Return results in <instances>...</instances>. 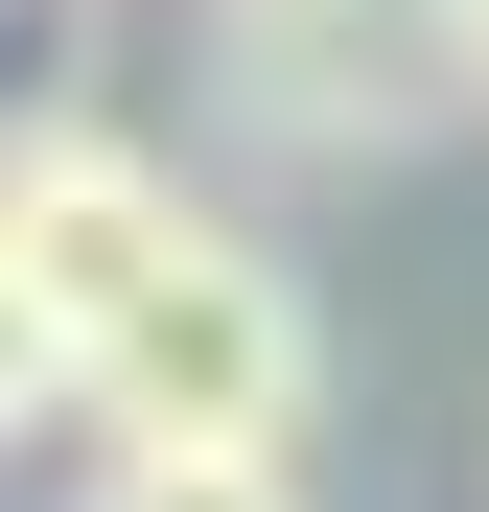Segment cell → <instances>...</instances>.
<instances>
[{
    "instance_id": "obj_3",
    "label": "cell",
    "mask_w": 489,
    "mask_h": 512,
    "mask_svg": "<svg viewBox=\"0 0 489 512\" xmlns=\"http://www.w3.org/2000/svg\"><path fill=\"white\" fill-rule=\"evenodd\" d=\"M163 256H187V187H163L140 140H94V117H47V140H0V280H24L70 350H94V326L163 280Z\"/></svg>"
},
{
    "instance_id": "obj_1",
    "label": "cell",
    "mask_w": 489,
    "mask_h": 512,
    "mask_svg": "<svg viewBox=\"0 0 489 512\" xmlns=\"http://www.w3.org/2000/svg\"><path fill=\"white\" fill-rule=\"evenodd\" d=\"M70 396L117 419V443H257V466H303V419H326V326H303V280L257 233H210L187 210V256L70 350Z\"/></svg>"
},
{
    "instance_id": "obj_6",
    "label": "cell",
    "mask_w": 489,
    "mask_h": 512,
    "mask_svg": "<svg viewBox=\"0 0 489 512\" xmlns=\"http://www.w3.org/2000/svg\"><path fill=\"white\" fill-rule=\"evenodd\" d=\"M443 24H466V117H489V0H443Z\"/></svg>"
},
{
    "instance_id": "obj_2",
    "label": "cell",
    "mask_w": 489,
    "mask_h": 512,
    "mask_svg": "<svg viewBox=\"0 0 489 512\" xmlns=\"http://www.w3.org/2000/svg\"><path fill=\"white\" fill-rule=\"evenodd\" d=\"M210 94L280 163H373V140L466 117V24L443 0H210Z\"/></svg>"
},
{
    "instance_id": "obj_4",
    "label": "cell",
    "mask_w": 489,
    "mask_h": 512,
    "mask_svg": "<svg viewBox=\"0 0 489 512\" xmlns=\"http://www.w3.org/2000/svg\"><path fill=\"white\" fill-rule=\"evenodd\" d=\"M94 512H303V466H257V443H117Z\"/></svg>"
},
{
    "instance_id": "obj_5",
    "label": "cell",
    "mask_w": 489,
    "mask_h": 512,
    "mask_svg": "<svg viewBox=\"0 0 489 512\" xmlns=\"http://www.w3.org/2000/svg\"><path fill=\"white\" fill-rule=\"evenodd\" d=\"M24 419H70V326H47L24 280H0V443H24Z\"/></svg>"
}]
</instances>
